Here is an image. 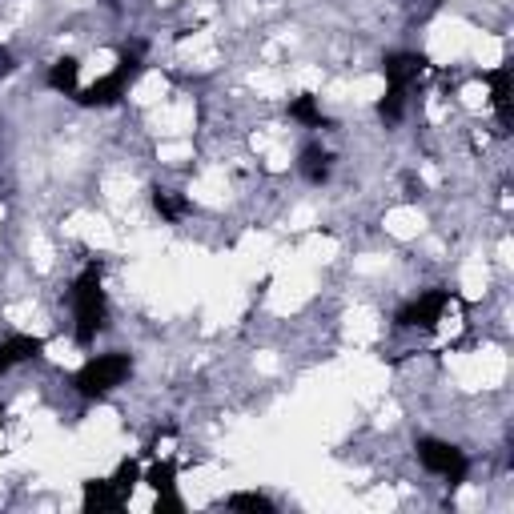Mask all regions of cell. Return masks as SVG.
<instances>
[{
    "label": "cell",
    "instance_id": "obj_5",
    "mask_svg": "<svg viewBox=\"0 0 514 514\" xmlns=\"http://www.w3.org/2000/svg\"><path fill=\"white\" fill-rule=\"evenodd\" d=\"M37 354H41V338H29V334L5 338V342H0V374H9L21 362H33Z\"/></svg>",
    "mask_w": 514,
    "mask_h": 514
},
{
    "label": "cell",
    "instance_id": "obj_4",
    "mask_svg": "<svg viewBox=\"0 0 514 514\" xmlns=\"http://www.w3.org/2000/svg\"><path fill=\"white\" fill-rule=\"evenodd\" d=\"M446 294H422V298H414L402 314H398V326H422V330H430L438 318H442V310H446Z\"/></svg>",
    "mask_w": 514,
    "mask_h": 514
},
{
    "label": "cell",
    "instance_id": "obj_9",
    "mask_svg": "<svg viewBox=\"0 0 514 514\" xmlns=\"http://www.w3.org/2000/svg\"><path fill=\"white\" fill-rule=\"evenodd\" d=\"M229 506H241V510H274V502L266 494H233Z\"/></svg>",
    "mask_w": 514,
    "mask_h": 514
},
{
    "label": "cell",
    "instance_id": "obj_3",
    "mask_svg": "<svg viewBox=\"0 0 514 514\" xmlns=\"http://www.w3.org/2000/svg\"><path fill=\"white\" fill-rule=\"evenodd\" d=\"M418 462L430 474L446 478V482H462V474H466V454L458 446H450V442H438V438H422L418 442Z\"/></svg>",
    "mask_w": 514,
    "mask_h": 514
},
{
    "label": "cell",
    "instance_id": "obj_1",
    "mask_svg": "<svg viewBox=\"0 0 514 514\" xmlns=\"http://www.w3.org/2000/svg\"><path fill=\"white\" fill-rule=\"evenodd\" d=\"M73 322H77V342H93L105 326V290H101V266H89L73 282Z\"/></svg>",
    "mask_w": 514,
    "mask_h": 514
},
{
    "label": "cell",
    "instance_id": "obj_6",
    "mask_svg": "<svg viewBox=\"0 0 514 514\" xmlns=\"http://www.w3.org/2000/svg\"><path fill=\"white\" fill-rule=\"evenodd\" d=\"M77 73H81L77 61H57L53 73H49V85L61 89V93H73V89H77Z\"/></svg>",
    "mask_w": 514,
    "mask_h": 514
},
{
    "label": "cell",
    "instance_id": "obj_8",
    "mask_svg": "<svg viewBox=\"0 0 514 514\" xmlns=\"http://www.w3.org/2000/svg\"><path fill=\"white\" fill-rule=\"evenodd\" d=\"M290 113H294L298 121H306V125H322V109H318L314 97H298V101L290 105Z\"/></svg>",
    "mask_w": 514,
    "mask_h": 514
},
{
    "label": "cell",
    "instance_id": "obj_2",
    "mask_svg": "<svg viewBox=\"0 0 514 514\" xmlns=\"http://www.w3.org/2000/svg\"><path fill=\"white\" fill-rule=\"evenodd\" d=\"M129 370H133L129 354H97V358H89V362L77 370V390H81L85 398H101V394L117 390V386L129 378Z\"/></svg>",
    "mask_w": 514,
    "mask_h": 514
},
{
    "label": "cell",
    "instance_id": "obj_7",
    "mask_svg": "<svg viewBox=\"0 0 514 514\" xmlns=\"http://www.w3.org/2000/svg\"><path fill=\"white\" fill-rule=\"evenodd\" d=\"M302 169H306V177H310L314 185H322V181L330 177V157H326L322 149H310V153H306V165H302Z\"/></svg>",
    "mask_w": 514,
    "mask_h": 514
}]
</instances>
